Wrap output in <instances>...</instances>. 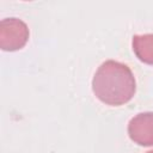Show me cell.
I'll use <instances>...</instances> for the list:
<instances>
[{"label":"cell","mask_w":153,"mask_h":153,"mask_svg":"<svg viewBox=\"0 0 153 153\" xmlns=\"http://www.w3.org/2000/svg\"><path fill=\"white\" fill-rule=\"evenodd\" d=\"M92 91L106 105L120 106L134 97L136 81L131 69L127 65L108 60L96 71L92 79Z\"/></svg>","instance_id":"1"},{"label":"cell","mask_w":153,"mask_h":153,"mask_svg":"<svg viewBox=\"0 0 153 153\" xmlns=\"http://www.w3.org/2000/svg\"><path fill=\"white\" fill-rule=\"evenodd\" d=\"M27 25L18 18H5L0 22V48L6 51L22 49L29 39Z\"/></svg>","instance_id":"2"},{"label":"cell","mask_w":153,"mask_h":153,"mask_svg":"<svg viewBox=\"0 0 153 153\" xmlns=\"http://www.w3.org/2000/svg\"><path fill=\"white\" fill-rule=\"evenodd\" d=\"M129 137L140 146H153V112H140L128 123Z\"/></svg>","instance_id":"3"},{"label":"cell","mask_w":153,"mask_h":153,"mask_svg":"<svg viewBox=\"0 0 153 153\" xmlns=\"http://www.w3.org/2000/svg\"><path fill=\"white\" fill-rule=\"evenodd\" d=\"M131 45L140 61L147 65H153V33L135 35L133 37Z\"/></svg>","instance_id":"4"},{"label":"cell","mask_w":153,"mask_h":153,"mask_svg":"<svg viewBox=\"0 0 153 153\" xmlns=\"http://www.w3.org/2000/svg\"><path fill=\"white\" fill-rule=\"evenodd\" d=\"M146 153H153V151H148V152H146Z\"/></svg>","instance_id":"5"}]
</instances>
